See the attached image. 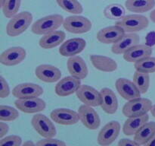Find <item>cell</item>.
Listing matches in <instances>:
<instances>
[{"instance_id":"1","label":"cell","mask_w":155,"mask_h":146,"mask_svg":"<svg viewBox=\"0 0 155 146\" xmlns=\"http://www.w3.org/2000/svg\"><path fill=\"white\" fill-rule=\"evenodd\" d=\"M64 17L59 14L49 15L42 17L35 21L31 27V31L34 34L43 35L57 30L64 23Z\"/></svg>"},{"instance_id":"2","label":"cell","mask_w":155,"mask_h":146,"mask_svg":"<svg viewBox=\"0 0 155 146\" xmlns=\"http://www.w3.org/2000/svg\"><path fill=\"white\" fill-rule=\"evenodd\" d=\"M33 22V15L29 12H21L10 18L6 25V33L9 36H18L26 31Z\"/></svg>"},{"instance_id":"3","label":"cell","mask_w":155,"mask_h":146,"mask_svg":"<svg viewBox=\"0 0 155 146\" xmlns=\"http://www.w3.org/2000/svg\"><path fill=\"white\" fill-rule=\"evenodd\" d=\"M116 24L122 27L126 33H136L145 30L149 25V20L147 17L139 14L125 15Z\"/></svg>"},{"instance_id":"4","label":"cell","mask_w":155,"mask_h":146,"mask_svg":"<svg viewBox=\"0 0 155 146\" xmlns=\"http://www.w3.org/2000/svg\"><path fill=\"white\" fill-rule=\"evenodd\" d=\"M153 103L151 100L143 97L128 100L123 106V114L126 117L140 116L151 111Z\"/></svg>"},{"instance_id":"5","label":"cell","mask_w":155,"mask_h":146,"mask_svg":"<svg viewBox=\"0 0 155 146\" xmlns=\"http://www.w3.org/2000/svg\"><path fill=\"white\" fill-rule=\"evenodd\" d=\"M63 27L68 32L74 34H82L90 31L92 21L88 18L80 15H73L64 18Z\"/></svg>"},{"instance_id":"6","label":"cell","mask_w":155,"mask_h":146,"mask_svg":"<svg viewBox=\"0 0 155 146\" xmlns=\"http://www.w3.org/2000/svg\"><path fill=\"white\" fill-rule=\"evenodd\" d=\"M31 125L34 130L42 138L54 137L57 133L53 122L44 114L36 113L31 119Z\"/></svg>"},{"instance_id":"7","label":"cell","mask_w":155,"mask_h":146,"mask_svg":"<svg viewBox=\"0 0 155 146\" xmlns=\"http://www.w3.org/2000/svg\"><path fill=\"white\" fill-rule=\"evenodd\" d=\"M80 121L89 130H96L101 125V119L93 106L83 104L79 107Z\"/></svg>"},{"instance_id":"8","label":"cell","mask_w":155,"mask_h":146,"mask_svg":"<svg viewBox=\"0 0 155 146\" xmlns=\"http://www.w3.org/2000/svg\"><path fill=\"white\" fill-rule=\"evenodd\" d=\"M121 126L119 122L110 121L107 123L98 132L97 138L98 144L103 146L111 144L117 138Z\"/></svg>"},{"instance_id":"9","label":"cell","mask_w":155,"mask_h":146,"mask_svg":"<svg viewBox=\"0 0 155 146\" xmlns=\"http://www.w3.org/2000/svg\"><path fill=\"white\" fill-rule=\"evenodd\" d=\"M81 85V79L73 75L66 76L58 82L54 91L59 97H68L77 92Z\"/></svg>"},{"instance_id":"10","label":"cell","mask_w":155,"mask_h":146,"mask_svg":"<svg viewBox=\"0 0 155 146\" xmlns=\"http://www.w3.org/2000/svg\"><path fill=\"white\" fill-rule=\"evenodd\" d=\"M51 120L62 126H72L80 120L78 112L68 108H57L50 113Z\"/></svg>"},{"instance_id":"11","label":"cell","mask_w":155,"mask_h":146,"mask_svg":"<svg viewBox=\"0 0 155 146\" xmlns=\"http://www.w3.org/2000/svg\"><path fill=\"white\" fill-rule=\"evenodd\" d=\"M27 56L25 49L21 47H9L0 56V62L5 66H15L24 61Z\"/></svg>"},{"instance_id":"12","label":"cell","mask_w":155,"mask_h":146,"mask_svg":"<svg viewBox=\"0 0 155 146\" xmlns=\"http://www.w3.org/2000/svg\"><path fill=\"white\" fill-rule=\"evenodd\" d=\"M76 95L83 104L93 107L101 105V93L89 85H81L76 92Z\"/></svg>"},{"instance_id":"13","label":"cell","mask_w":155,"mask_h":146,"mask_svg":"<svg viewBox=\"0 0 155 146\" xmlns=\"http://www.w3.org/2000/svg\"><path fill=\"white\" fill-rule=\"evenodd\" d=\"M15 106L24 113H37L42 112L46 107V103L42 98L33 97L27 99H17Z\"/></svg>"},{"instance_id":"14","label":"cell","mask_w":155,"mask_h":146,"mask_svg":"<svg viewBox=\"0 0 155 146\" xmlns=\"http://www.w3.org/2000/svg\"><path fill=\"white\" fill-rule=\"evenodd\" d=\"M43 94V88L35 83H21L12 90V95L17 99H27L40 97Z\"/></svg>"},{"instance_id":"15","label":"cell","mask_w":155,"mask_h":146,"mask_svg":"<svg viewBox=\"0 0 155 146\" xmlns=\"http://www.w3.org/2000/svg\"><path fill=\"white\" fill-rule=\"evenodd\" d=\"M126 33L125 30L117 24L106 27L98 30L96 38L103 44H114L119 41Z\"/></svg>"},{"instance_id":"16","label":"cell","mask_w":155,"mask_h":146,"mask_svg":"<svg viewBox=\"0 0 155 146\" xmlns=\"http://www.w3.org/2000/svg\"><path fill=\"white\" fill-rule=\"evenodd\" d=\"M115 87L118 94L126 100H131L133 99L141 97V92L135 83L124 78H120L116 81Z\"/></svg>"},{"instance_id":"17","label":"cell","mask_w":155,"mask_h":146,"mask_svg":"<svg viewBox=\"0 0 155 146\" xmlns=\"http://www.w3.org/2000/svg\"><path fill=\"white\" fill-rule=\"evenodd\" d=\"M35 75L41 82L54 83L61 78V71L58 67L49 64H42L35 68Z\"/></svg>"},{"instance_id":"18","label":"cell","mask_w":155,"mask_h":146,"mask_svg":"<svg viewBox=\"0 0 155 146\" xmlns=\"http://www.w3.org/2000/svg\"><path fill=\"white\" fill-rule=\"evenodd\" d=\"M86 47V41L83 38H71L64 41L58 52L64 57H71L82 53Z\"/></svg>"},{"instance_id":"19","label":"cell","mask_w":155,"mask_h":146,"mask_svg":"<svg viewBox=\"0 0 155 146\" xmlns=\"http://www.w3.org/2000/svg\"><path fill=\"white\" fill-rule=\"evenodd\" d=\"M140 42V37L136 33H126L123 37L114 43L111 47L112 53L117 55H124L127 50Z\"/></svg>"},{"instance_id":"20","label":"cell","mask_w":155,"mask_h":146,"mask_svg":"<svg viewBox=\"0 0 155 146\" xmlns=\"http://www.w3.org/2000/svg\"><path fill=\"white\" fill-rule=\"evenodd\" d=\"M67 68L71 75L78 78L81 80L86 78L89 74V69L86 62L79 56L69 57L67 61Z\"/></svg>"},{"instance_id":"21","label":"cell","mask_w":155,"mask_h":146,"mask_svg":"<svg viewBox=\"0 0 155 146\" xmlns=\"http://www.w3.org/2000/svg\"><path fill=\"white\" fill-rule=\"evenodd\" d=\"M101 93V107L106 113L114 114L118 109V100L115 93L108 88H104Z\"/></svg>"},{"instance_id":"22","label":"cell","mask_w":155,"mask_h":146,"mask_svg":"<svg viewBox=\"0 0 155 146\" xmlns=\"http://www.w3.org/2000/svg\"><path fill=\"white\" fill-rule=\"evenodd\" d=\"M153 53L152 47L147 44H137L127 50L123 56L124 59L128 62H135L151 56Z\"/></svg>"},{"instance_id":"23","label":"cell","mask_w":155,"mask_h":146,"mask_svg":"<svg viewBox=\"0 0 155 146\" xmlns=\"http://www.w3.org/2000/svg\"><path fill=\"white\" fill-rule=\"evenodd\" d=\"M91 62L95 69L104 72H113L118 68L117 62L112 58L102 55H90Z\"/></svg>"},{"instance_id":"24","label":"cell","mask_w":155,"mask_h":146,"mask_svg":"<svg viewBox=\"0 0 155 146\" xmlns=\"http://www.w3.org/2000/svg\"><path fill=\"white\" fill-rule=\"evenodd\" d=\"M66 37V33L63 30L54 31L43 35L39 41V45L41 48L48 50L57 47L63 43Z\"/></svg>"},{"instance_id":"25","label":"cell","mask_w":155,"mask_h":146,"mask_svg":"<svg viewBox=\"0 0 155 146\" xmlns=\"http://www.w3.org/2000/svg\"><path fill=\"white\" fill-rule=\"evenodd\" d=\"M148 121L149 116L148 113L140 116L127 117V120L123 126V132L127 136L135 135V134Z\"/></svg>"},{"instance_id":"26","label":"cell","mask_w":155,"mask_h":146,"mask_svg":"<svg viewBox=\"0 0 155 146\" xmlns=\"http://www.w3.org/2000/svg\"><path fill=\"white\" fill-rule=\"evenodd\" d=\"M155 6V0H126L125 7L128 11L140 14L152 10Z\"/></svg>"},{"instance_id":"27","label":"cell","mask_w":155,"mask_h":146,"mask_svg":"<svg viewBox=\"0 0 155 146\" xmlns=\"http://www.w3.org/2000/svg\"><path fill=\"white\" fill-rule=\"evenodd\" d=\"M155 134V122L148 121L135 134L134 140L139 145H145Z\"/></svg>"},{"instance_id":"28","label":"cell","mask_w":155,"mask_h":146,"mask_svg":"<svg viewBox=\"0 0 155 146\" xmlns=\"http://www.w3.org/2000/svg\"><path fill=\"white\" fill-rule=\"evenodd\" d=\"M103 13L104 17L107 19L117 21L125 16L126 9L122 5L113 3L106 6Z\"/></svg>"},{"instance_id":"29","label":"cell","mask_w":155,"mask_h":146,"mask_svg":"<svg viewBox=\"0 0 155 146\" xmlns=\"http://www.w3.org/2000/svg\"><path fill=\"white\" fill-rule=\"evenodd\" d=\"M56 2L64 11L72 15L83 13V7L78 0H56Z\"/></svg>"},{"instance_id":"30","label":"cell","mask_w":155,"mask_h":146,"mask_svg":"<svg viewBox=\"0 0 155 146\" xmlns=\"http://www.w3.org/2000/svg\"><path fill=\"white\" fill-rule=\"evenodd\" d=\"M133 82L136 85L141 94H143L148 92L150 86V75L148 73L141 72L136 70L133 75Z\"/></svg>"},{"instance_id":"31","label":"cell","mask_w":155,"mask_h":146,"mask_svg":"<svg viewBox=\"0 0 155 146\" xmlns=\"http://www.w3.org/2000/svg\"><path fill=\"white\" fill-rule=\"evenodd\" d=\"M135 69L136 71L145 73L155 72V57L148 56L134 63Z\"/></svg>"},{"instance_id":"32","label":"cell","mask_w":155,"mask_h":146,"mask_svg":"<svg viewBox=\"0 0 155 146\" xmlns=\"http://www.w3.org/2000/svg\"><path fill=\"white\" fill-rule=\"evenodd\" d=\"M21 5V0H5L2 6L4 16L7 18H12L18 13Z\"/></svg>"},{"instance_id":"33","label":"cell","mask_w":155,"mask_h":146,"mask_svg":"<svg viewBox=\"0 0 155 146\" xmlns=\"http://www.w3.org/2000/svg\"><path fill=\"white\" fill-rule=\"evenodd\" d=\"M19 117V113L17 108L7 105L0 106V120L4 122H12Z\"/></svg>"},{"instance_id":"34","label":"cell","mask_w":155,"mask_h":146,"mask_svg":"<svg viewBox=\"0 0 155 146\" xmlns=\"http://www.w3.org/2000/svg\"><path fill=\"white\" fill-rule=\"evenodd\" d=\"M22 144V138L17 135H5L0 139V145L2 146H21Z\"/></svg>"},{"instance_id":"35","label":"cell","mask_w":155,"mask_h":146,"mask_svg":"<svg viewBox=\"0 0 155 146\" xmlns=\"http://www.w3.org/2000/svg\"><path fill=\"white\" fill-rule=\"evenodd\" d=\"M36 145L43 146V145H57V146H65L66 143L62 140H59L58 138H54V137L50 138H43V139L39 140L38 142L36 143Z\"/></svg>"},{"instance_id":"36","label":"cell","mask_w":155,"mask_h":146,"mask_svg":"<svg viewBox=\"0 0 155 146\" xmlns=\"http://www.w3.org/2000/svg\"><path fill=\"white\" fill-rule=\"evenodd\" d=\"M0 85H1V88H0V97L2 99L6 98L11 94L10 87H9L7 81L5 79V78L2 75L0 76Z\"/></svg>"},{"instance_id":"37","label":"cell","mask_w":155,"mask_h":146,"mask_svg":"<svg viewBox=\"0 0 155 146\" xmlns=\"http://www.w3.org/2000/svg\"><path fill=\"white\" fill-rule=\"evenodd\" d=\"M118 145L119 146H128V145H131V146H138V143L135 141L134 139L132 140L130 138H122L118 142Z\"/></svg>"},{"instance_id":"38","label":"cell","mask_w":155,"mask_h":146,"mask_svg":"<svg viewBox=\"0 0 155 146\" xmlns=\"http://www.w3.org/2000/svg\"><path fill=\"white\" fill-rule=\"evenodd\" d=\"M9 131V126L4 121L0 122V138H3L8 134Z\"/></svg>"},{"instance_id":"39","label":"cell","mask_w":155,"mask_h":146,"mask_svg":"<svg viewBox=\"0 0 155 146\" xmlns=\"http://www.w3.org/2000/svg\"><path fill=\"white\" fill-rule=\"evenodd\" d=\"M146 44L152 47L155 45V32H150L146 36Z\"/></svg>"},{"instance_id":"40","label":"cell","mask_w":155,"mask_h":146,"mask_svg":"<svg viewBox=\"0 0 155 146\" xmlns=\"http://www.w3.org/2000/svg\"><path fill=\"white\" fill-rule=\"evenodd\" d=\"M146 146H155V134L151 137V139L145 144Z\"/></svg>"},{"instance_id":"41","label":"cell","mask_w":155,"mask_h":146,"mask_svg":"<svg viewBox=\"0 0 155 146\" xmlns=\"http://www.w3.org/2000/svg\"><path fill=\"white\" fill-rule=\"evenodd\" d=\"M149 17H150V19L151 20V21L154 22L155 24V9H154V10H152L151 12H150Z\"/></svg>"},{"instance_id":"42","label":"cell","mask_w":155,"mask_h":146,"mask_svg":"<svg viewBox=\"0 0 155 146\" xmlns=\"http://www.w3.org/2000/svg\"><path fill=\"white\" fill-rule=\"evenodd\" d=\"M22 145L24 146H33V145H36V144H35L33 141H24V143L22 144Z\"/></svg>"},{"instance_id":"43","label":"cell","mask_w":155,"mask_h":146,"mask_svg":"<svg viewBox=\"0 0 155 146\" xmlns=\"http://www.w3.org/2000/svg\"><path fill=\"white\" fill-rule=\"evenodd\" d=\"M151 115H152L155 118V104L153 105L152 108H151Z\"/></svg>"},{"instance_id":"44","label":"cell","mask_w":155,"mask_h":146,"mask_svg":"<svg viewBox=\"0 0 155 146\" xmlns=\"http://www.w3.org/2000/svg\"><path fill=\"white\" fill-rule=\"evenodd\" d=\"M5 1V0H0V4H1V7L3 5V4H4Z\"/></svg>"}]
</instances>
